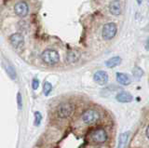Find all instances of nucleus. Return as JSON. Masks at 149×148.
Here are the masks:
<instances>
[{
    "instance_id": "nucleus-5",
    "label": "nucleus",
    "mask_w": 149,
    "mask_h": 148,
    "mask_svg": "<svg viewBox=\"0 0 149 148\" xmlns=\"http://www.w3.org/2000/svg\"><path fill=\"white\" fill-rule=\"evenodd\" d=\"M116 31H118V27L114 22H109L104 26L102 28V38L104 39L109 40L112 39L116 35Z\"/></svg>"
},
{
    "instance_id": "nucleus-4",
    "label": "nucleus",
    "mask_w": 149,
    "mask_h": 148,
    "mask_svg": "<svg viewBox=\"0 0 149 148\" xmlns=\"http://www.w3.org/2000/svg\"><path fill=\"white\" fill-rule=\"evenodd\" d=\"M90 140L95 143H104L107 141V132L104 129H96L91 133Z\"/></svg>"
},
{
    "instance_id": "nucleus-9",
    "label": "nucleus",
    "mask_w": 149,
    "mask_h": 148,
    "mask_svg": "<svg viewBox=\"0 0 149 148\" xmlns=\"http://www.w3.org/2000/svg\"><path fill=\"white\" fill-rule=\"evenodd\" d=\"M122 8H121V3L119 0H114V1H112L109 5V10L110 12L112 13L113 15L115 16H118L121 14V10Z\"/></svg>"
},
{
    "instance_id": "nucleus-22",
    "label": "nucleus",
    "mask_w": 149,
    "mask_h": 148,
    "mask_svg": "<svg viewBox=\"0 0 149 148\" xmlns=\"http://www.w3.org/2000/svg\"><path fill=\"white\" fill-rule=\"evenodd\" d=\"M136 1H137V3L139 4V5H141L142 2H143V0H136Z\"/></svg>"
},
{
    "instance_id": "nucleus-21",
    "label": "nucleus",
    "mask_w": 149,
    "mask_h": 148,
    "mask_svg": "<svg viewBox=\"0 0 149 148\" xmlns=\"http://www.w3.org/2000/svg\"><path fill=\"white\" fill-rule=\"evenodd\" d=\"M148 131H149V128L148 126L146 127V138H148Z\"/></svg>"
},
{
    "instance_id": "nucleus-6",
    "label": "nucleus",
    "mask_w": 149,
    "mask_h": 148,
    "mask_svg": "<svg viewBox=\"0 0 149 148\" xmlns=\"http://www.w3.org/2000/svg\"><path fill=\"white\" fill-rule=\"evenodd\" d=\"M14 11H15L16 15L23 18L28 14V12H29V7H28L26 2H23V1L19 2L14 6Z\"/></svg>"
},
{
    "instance_id": "nucleus-19",
    "label": "nucleus",
    "mask_w": 149,
    "mask_h": 148,
    "mask_svg": "<svg viewBox=\"0 0 149 148\" xmlns=\"http://www.w3.org/2000/svg\"><path fill=\"white\" fill-rule=\"evenodd\" d=\"M17 104H18V108L21 110L22 108V98L20 92H18V94H17Z\"/></svg>"
},
{
    "instance_id": "nucleus-16",
    "label": "nucleus",
    "mask_w": 149,
    "mask_h": 148,
    "mask_svg": "<svg viewBox=\"0 0 149 148\" xmlns=\"http://www.w3.org/2000/svg\"><path fill=\"white\" fill-rule=\"evenodd\" d=\"M51 90H52V85H51L49 82L46 81L44 83V85H43V92H44V94L46 96L49 95L51 92Z\"/></svg>"
},
{
    "instance_id": "nucleus-14",
    "label": "nucleus",
    "mask_w": 149,
    "mask_h": 148,
    "mask_svg": "<svg viewBox=\"0 0 149 148\" xmlns=\"http://www.w3.org/2000/svg\"><path fill=\"white\" fill-rule=\"evenodd\" d=\"M120 63H121V58L118 56H115V57L110 58L109 60H107L105 62V65L108 68H114L116 66L119 65Z\"/></svg>"
},
{
    "instance_id": "nucleus-15",
    "label": "nucleus",
    "mask_w": 149,
    "mask_h": 148,
    "mask_svg": "<svg viewBox=\"0 0 149 148\" xmlns=\"http://www.w3.org/2000/svg\"><path fill=\"white\" fill-rule=\"evenodd\" d=\"M5 68H6V71L8 73V75L10 76L11 79H15L16 78V71L14 67L11 65L10 63H7L6 65H5Z\"/></svg>"
},
{
    "instance_id": "nucleus-2",
    "label": "nucleus",
    "mask_w": 149,
    "mask_h": 148,
    "mask_svg": "<svg viewBox=\"0 0 149 148\" xmlns=\"http://www.w3.org/2000/svg\"><path fill=\"white\" fill-rule=\"evenodd\" d=\"M101 117V114L96 109H87L81 115V120L87 125H92L96 123Z\"/></svg>"
},
{
    "instance_id": "nucleus-1",
    "label": "nucleus",
    "mask_w": 149,
    "mask_h": 148,
    "mask_svg": "<svg viewBox=\"0 0 149 148\" xmlns=\"http://www.w3.org/2000/svg\"><path fill=\"white\" fill-rule=\"evenodd\" d=\"M74 110V106L73 104L69 103V101H65V103H62L58 105L57 109H56V115L59 118H68L71 117L73 112Z\"/></svg>"
},
{
    "instance_id": "nucleus-7",
    "label": "nucleus",
    "mask_w": 149,
    "mask_h": 148,
    "mask_svg": "<svg viewBox=\"0 0 149 148\" xmlns=\"http://www.w3.org/2000/svg\"><path fill=\"white\" fill-rule=\"evenodd\" d=\"M9 42L13 46L14 48H21L24 44V38H23V35L20 33H15L12 34L9 36Z\"/></svg>"
},
{
    "instance_id": "nucleus-11",
    "label": "nucleus",
    "mask_w": 149,
    "mask_h": 148,
    "mask_svg": "<svg viewBox=\"0 0 149 148\" xmlns=\"http://www.w3.org/2000/svg\"><path fill=\"white\" fill-rule=\"evenodd\" d=\"M79 58H80V53H79L77 50L71 49L67 51L66 53V61L70 63H77Z\"/></svg>"
},
{
    "instance_id": "nucleus-12",
    "label": "nucleus",
    "mask_w": 149,
    "mask_h": 148,
    "mask_svg": "<svg viewBox=\"0 0 149 148\" xmlns=\"http://www.w3.org/2000/svg\"><path fill=\"white\" fill-rule=\"evenodd\" d=\"M116 81H118L120 85L123 86H128L130 84L132 79L130 77L127 75V74L124 73H116Z\"/></svg>"
},
{
    "instance_id": "nucleus-23",
    "label": "nucleus",
    "mask_w": 149,
    "mask_h": 148,
    "mask_svg": "<svg viewBox=\"0 0 149 148\" xmlns=\"http://www.w3.org/2000/svg\"><path fill=\"white\" fill-rule=\"evenodd\" d=\"M97 148H101V147H97Z\"/></svg>"
},
{
    "instance_id": "nucleus-18",
    "label": "nucleus",
    "mask_w": 149,
    "mask_h": 148,
    "mask_svg": "<svg viewBox=\"0 0 149 148\" xmlns=\"http://www.w3.org/2000/svg\"><path fill=\"white\" fill-rule=\"evenodd\" d=\"M41 121H42V115L40 112L38 111H36L35 112V126H39L41 124Z\"/></svg>"
},
{
    "instance_id": "nucleus-17",
    "label": "nucleus",
    "mask_w": 149,
    "mask_h": 148,
    "mask_svg": "<svg viewBox=\"0 0 149 148\" xmlns=\"http://www.w3.org/2000/svg\"><path fill=\"white\" fill-rule=\"evenodd\" d=\"M132 74H133V76L135 78H137V79H140V78H141L143 76V71L140 67H135L133 69Z\"/></svg>"
},
{
    "instance_id": "nucleus-10",
    "label": "nucleus",
    "mask_w": 149,
    "mask_h": 148,
    "mask_svg": "<svg viewBox=\"0 0 149 148\" xmlns=\"http://www.w3.org/2000/svg\"><path fill=\"white\" fill-rule=\"evenodd\" d=\"M116 99L119 103H130L133 100V97L128 91H121L116 95Z\"/></svg>"
},
{
    "instance_id": "nucleus-8",
    "label": "nucleus",
    "mask_w": 149,
    "mask_h": 148,
    "mask_svg": "<svg viewBox=\"0 0 149 148\" xmlns=\"http://www.w3.org/2000/svg\"><path fill=\"white\" fill-rule=\"evenodd\" d=\"M93 79L97 84L104 86L108 82V75L104 71H97L93 76Z\"/></svg>"
},
{
    "instance_id": "nucleus-13",
    "label": "nucleus",
    "mask_w": 149,
    "mask_h": 148,
    "mask_svg": "<svg viewBox=\"0 0 149 148\" xmlns=\"http://www.w3.org/2000/svg\"><path fill=\"white\" fill-rule=\"evenodd\" d=\"M129 136L130 133L128 131L122 132L118 137V148H126L128 141H129Z\"/></svg>"
},
{
    "instance_id": "nucleus-20",
    "label": "nucleus",
    "mask_w": 149,
    "mask_h": 148,
    "mask_svg": "<svg viewBox=\"0 0 149 148\" xmlns=\"http://www.w3.org/2000/svg\"><path fill=\"white\" fill-rule=\"evenodd\" d=\"M32 87H33V89H34V90L38 89V87H39V80L36 79V78H34L33 81H32Z\"/></svg>"
},
{
    "instance_id": "nucleus-3",
    "label": "nucleus",
    "mask_w": 149,
    "mask_h": 148,
    "mask_svg": "<svg viewBox=\"0 0 149 148\" xmlns=\"http://www.w3.org/2000/svg\"><path fill=\"white\" fill-rule=\"evenodd\" d=\"M41 59L45 63L49 65H54L60 61L59 53L54 49H46L41 54Z\"/></svg>"
}]
</instances>
